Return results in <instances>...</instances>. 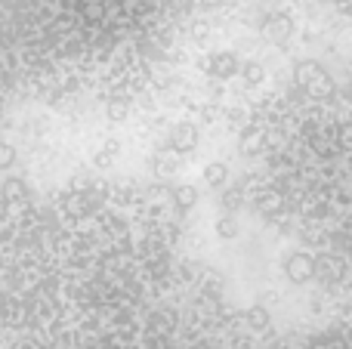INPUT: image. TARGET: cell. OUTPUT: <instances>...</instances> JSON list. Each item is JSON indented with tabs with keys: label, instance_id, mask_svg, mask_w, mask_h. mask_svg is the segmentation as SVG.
Returning a JSON list of instances; mask_svg holds the SVG:
<instances>
[{
	"label": "cell",
	"instance_id": "obj_1",
	"mask_svg": "<svg viewBox=\"0 0 352 349\" xmlns=\"http://www.w3.org/2000/svg\"><path fill=\"white\" fill-rule=\"evenodd\" d=\"M241 65L244 62L232 49H217V53H210L204 59V74L213 80H232L241 74Z\"/></svg>",
	"mask_w": 352,
	"mask_h": 349
},
{
	"label": "cell",
	"instance_id": "obj_2",
	"mask_svg": "<svg viewBox=\"0 0 352 349\" xmlns=\"http://www.w3.org/2000/svg\"><path fill=\"white\" fill-rule=\"evenodd\" d=\"M198 139H201V130H198V124H188V121H182V124H176V127L167 133V152H173V155H188V152H195V146H198Z\"/></svg>",
	"mask_w": 352,
	"mask_h": 349
},
{
	"label": "cell",
	"instance_id": "obj_3",
	"mask_svg": "<svg viewBox=\"0 0 352 349\" xmlns=\"http://www.w3.org/2000/svg\"><path fill=\"white\" fill-rule=\"evenodd\" d=\"M285 269H287V278L297 282V284L309 282V278L316 275V263H312V257H306V254H291L287 263H285Z\"/></svg>",
	"mask_w": 352,
	"mask_h": 349
},
{
	"label": "cell",
	"instance_id": "obj_4",
	"mask_svg": "<svg viewBox=\"0 0 352 349\" xmlns=\"http://www.w3.org/2000/svg\"><path fill=\"white\" fill-rule=\"evenodd\" d=\"M266 34L272 37L275 43H285L287 37L294 34V22H291V16H285V12H272V16L266 19Z\"/></svg>",
	"mask_w": 352,
	"mask_h": 349
},
{
	"label": "cell",
	"instance_id": "obj_5",
	"mask_svg": "<svg viewBox=\"0 0 352 349\" xmlns=\"http://www.w3.org/2000/svg\"><path fill=\"white\" fill-rule=\"evenodd\" d=\"M0 195L10 198V201H28V198H34V192H31V185L22 177H10L0 185Z\"/></svg>",
	"mask_w": 352,
	"mask_h": 349
},
{
	"label": "cell",
	"instance_id": "obj_6",
	"mask_svg": "<svg viewBox=\"0 0 352 349\" xmlns=\"http://www.w3.org/2000/svg\"><path fill=\"white\" fill-rule=\"evenodd\" d=\"M204 183L210 189H229V164L226 161H210L204 167Z\"/></svg>",
	"mask_w": 352,
	"mask_h": 349
},
{
	"label": "cell",
	"instance_id": "obj_7",
	"mask_svg": "<svg viewBox=\"0 0 352 349\" xmlns=\"http://www.w3.org/2000/svg\"><path fill=\"white\" fill-rule=\"evenodd\" d=\"M118 158H121V146H118L115 139L102 142V148H96V155H93V167H99V170H111V167L118 164Z\"/></svg>",
	"mask_w": 352,
	"mask_h": 349
},
{
	"label": "cell",
	"instance_id": "obj_8",
	"mask_svg": "<svg viewBox=\"0 0 352 349\" xmlns=\"http://www.w3.org/2000/svg\"><path fill=\"white\" fill-rule=\"evenodd\" d=\"M179 167H182V158L179 155H167V152H158L152 158V170L158 173L161 179H167V177H173V173H179Z\"/></svg>",
	"mask_w": 352,
	"mask_h": 349
},
{
	"label": "cell",
	"instance_id": "obj_9",
	"mask_svg": "<svg viewBox=\"0 0 352 349\" xmlns=\"http://www.w3.org/2000/svg\"><path fill=\"white\" fill-rule=\"evenodd\" d=\"M173 207L179 210V214H188V210L198 204V189L195 185H173Z\"/></svg>",
	"mask_w": 352,
	"mask_h": 349
},
{
	"label": "cell",
	"instance_id": "obj_10",
	"mask_svg": "<svg viewBox=\"0 0 352 349\" xmlns=\"http://www.w3.org/2000/svg\"><path fill=\"white\" fill-rule=\"evenodd\" d=\"M241 235V223H238V216L235 214H223L217 220V238H223V241H232V238H238Z\"/></svg>",
	"mask_w": 352,
	"mask_h": 349
},
{
	"label": "cell",
	"instance_id": "obj_11",
	"mask_svg": "<svg viewBox=\"0 0 352 349\" xmlns=\"http://www.w3.org/2000/svg\"><path fill=\"white\" fill-rule=\"evenodd\" d=\"M241 80H244L248 87H260L263 80H266V68H263L256 59H248V62L241 65Z\"/></svg>",
	"mask_w": 352,
	"mask_h": 349
},
{
	"label": "cell",
	"instance_id": "obj_12",
	"mask_svg": "<svg viewBox=\"0 0 352 349\" xmlns=\"http://www.w3.org/2000/svg\"><path fill=\"white\" fill-rule=\"evenodd\" d=\"M219 207H223V214H238L241 210V189H223Z\"/></svg>",
	"mask_w": 352,
	"mask_h": 349
},
{
	"label": "cell",
	"instance_id": "obj_13",
	"mask_svg": "<svg viewBox=\"0 0 352 349\" xmlns=\"http://www.w3.org/2000/svg\"><path fill=\"white\" fill-rule=\"evenodd\" d=\"M12 164H16V146L0 139V170H10Z\"/></svg>",
	"mask_w": 352,
	"mask_h": 349
},
{
	"label": "cell",
	"instance_id": "obj_14",
	"mask_svg": "<svg viewBox=\"0 0 352 349\" xmlns=\"http://www.w3.org/2000/svg\"><path fill=\"white\" fill-rule=\"evenodd\" d=\"M248 322L254 328H266V322H269V313L263 306H254V309H248Z\"/></svg>",
	"mask_w": 352,
	"mask_h": 349
},
{
	"label": "cell",
	"instance_id": "obj_15",
	"mask_svg": "<svg viewBox=\"0 0 352 349\" xmlns=\"http://www.w3.org/2000/svg\"><path fill=\"white\" fill-rule=\"evenodd\" d=\"M109 117H111V121H124V117H127V105H124V102H111L109 105Z\"/></svg>",
	"mask_w": 352,
	"mask_h": 349
}]
</instances>
